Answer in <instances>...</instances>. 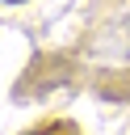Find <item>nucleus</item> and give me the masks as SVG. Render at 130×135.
Masks as SVG:
<instances>
[{"label":"nucleus","instance_id":"f03ea898","mask_svg":"<svg viewBox=\"0 0 130 135\" xmlns=\"http://www.w3.org/2000/svg\"><path fill=\"white\" fill-rule=\"evenodd\" d=\"M4 4H21V0H4Z\"/></svg>","mask_w":130,"mask_h":135},{"label":"nucleus","instance_id":"f257e3e1","mask_svg":"<svg viewBox=\"0 0 130 135\" xmlns=\"http://www.w3.org/2000/svg\"><path fill=\"white\" fill-rule=\"evenodd\" d=\"M25 135H50V131H25Z\"/></svg>","mask_w":130,"mask_h":135}]
</instances>
